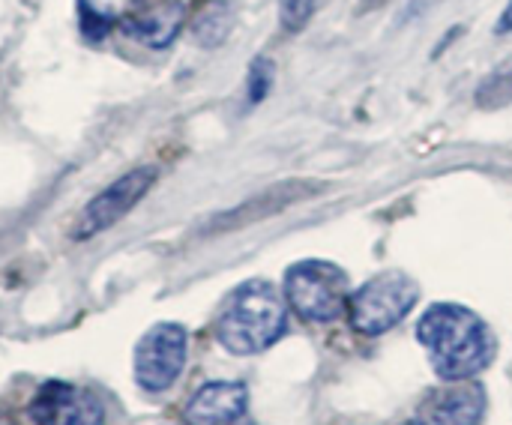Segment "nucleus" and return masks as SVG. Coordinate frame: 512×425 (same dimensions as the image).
<instances>
[{
  "instance_id": "obj_13",
  "label": "nucleus",
  "mask_w": 512,
  "mask_h": 425,
  "mask_svg": "<svg viewBox=\"0 0 512 425\" xmlns=\"http://www.w3.org/2000/svg\"><path fill=\"white\" fill-rule=\"evenodd\" d=\"M105 423V414H102V405L90 396V393H78L66 402V408L57 414V420L51 425H102Z\"/></svg>"
},
{
  "instance_id": "obj_15",
  "label": "nucleus",
  "mask_w": 512,
  "mask_h": 425,
  "mask_svg": "<svg viewBox=\"0 0 512 425\" xmlns=\"http://www.w3.org/2000/svg\"><path fill=\"white\" fill-rule=\"evenodd\" d=\"M315 6H318V0H282L279 18H282V24H285L288 30H300V27L312 18Z\"/></svg>"
},
{
  "instance_id": "obj_1",
  "label": "nucleus",
  "mask_w": 512,
  "mask_h": 425,
  "mask_svg": "<svg viewBox=\"0 0 512 425\" xmlns=\"http://www.w3.org/2000/svg\"><path fill=\"white\" fill-rule=\"evenodd\" d=\"M417 342L426 348L432 369L444 381H468L495 357V336L489 324L456 303L429 306L417 324Z\"/></svg>"
},
{
  "instance_id": "obj_8",
  "label": "nucleus",
  "mask_w": 512,
  "mask_h": 425,
  "mask_svg": "<svg viewBox=\"0 0 512 425\" xmlns=\"http://www.w3.org/2000/svg\"><path fill=\"white\" fill-rule=\"evenodd\" d=\"M183 18V0H132L120 18V27L147 48H165L180 33Z\"/></svg>"
},
{
  "instance_id": "obj_7",
  "label": "nucleus",
  "mask_w": 512,
  "mask_h": 425,
  "mask_svg": "<svg viewBox=\"0 0 512 425\" xmlns=\"http://www.w3.org/2000/svg\"><path fill=\"white\" fill-rule=\"evenodd\" d=\"M486 390L477 381H450L429 393L417 408V425H480L486 414Z\"/></svg>"
},
{
  "instance_id": "obj_2",
  "label": "nucleus",
  "mask_w": 512,
  "mask_h": 425,
  "mask_svg": "<svg viewBox=\"0 0 512 425\" xmlns=\"http://www.w3.org/2000/svg\"><path fill=\"white\" fill-rule=\"evenodd\" d=\"M285 333V303L279 291L264 282L252 279L234 288L216 318V339L225 351L237 357L261 354L279 342Z\"/></svg>"
},
{
  "instance_id": "obj_4",
  "label": "nucleus",
  "mask_w": 512,
  "mask_h": 425,
  "mask_svg": "<svg viewBox=\"0 0 512 425\" xmlns=\"http://www.w3.org/2000/svg\"><path fill=\"white\" fill-rule=\"evenodd\" d=\"M348 273L330 261H300L285 273L288 306L315 324H330L348 312Z\"/></svg>"
},
{
  "instance_id": "obj_12",
  "label": "nucleus",
  "mask_w": 512,
  "mask_h": 425,
  "mask_svg": "<svg viewBox=\"0 0 512 425\" xmlns=\"http://www.w3.org/2000/svg\"><path fill=\"white\" fill-rule=\"evenodd\" d=\"M512 102V57L498 63L477 87L480 108H504Z\"/></svg>"
},
{
  "instance_id": "obj_6",
  "label": "nucleus",
  "mask_w": 512,
  "mask_h": 425,
  "mask_svg": "<svg viewBox=\"0 0 512 425\" xmlns=\"http://www.w3.org/2000/svg\"><path fill=\"white\" fill-rule=\"evenodd\" d=\"M156 183V168L144 165V168H132L126 171L120 180H114L111 186H105L93 201L84 204V210L75 219L72 228V240H90L102 231H108L111 225H117Z\"/></svg>"
},
{
  "instance_id": "obj_11",
  "label": "nucleus",
  "mask_w": 512,
  "mask_h": 425,
  "mask_svg": "<svg viewBox=\"0 0 512 425\" xmlns=\"http://www.w3.org/2000/svg\"><path fill=\"white\" fill-rule=\"evenodd\" d=\"M75 396V387L72 384H60V381H48L39 387V393L33 396L30 402V420L36 425H51L57 420V414L66 408V402Z\"/></svg>"
},
{
  "instance_id": "obj_3",
  "label": "nucleus",
  "mask_w": 512,
  "mask_h": 425,
  "mask_svg": "<svg viewBox=\"0 0 512 425\" xmlns=\"http://www.w3.org/2000/svg\"><path fill=\"white\" fill-rule=\"evenodd\" d=\"M420 300V285L402 270H384L366 285L351 291L348 318L363 336H381L393 330Z\"/></svg>"
},
{
  "instance_id": "obj_10",
  "label": "nucleus",
  "mask_w": 512,
  "mask_h": 425,
  "mask_svg": "<svg viewBox=\"0 0 512 425\" xmlns=\"http://www.w3.org/2000/svg\"><path fill=\"white\" fill-rule=\"evenodd\" d=\"M231 24H234V6L228 0H210L195 18L192 33L204 48H216L231 33Z\"/></svg>"
},
{
  "instance_id": "obj_5",
  "label": "nucleus",
  "mask_w": 512,
  "mask_h": 425,
  "mask_svg": "<svg viewBox=\"0 0 512 425\" xmlns=\"http://www.w3.org/2000/svg\"><path fill=\"white\" fill-rule=\"evenodd\" d=\"M186 366V330L180 324H156L135 345V384L144 393H165Z\"/></svg>"
},
{
  "instance_id": "obj_14",
  "label": "nucleus",
  "mask_w": 512,
  "mask_h": 425,
  "mask_svg": "<svg viewBox=\"0 0 512 425\" xmlns=\"http://www.w3.org/2000/svg\"><path fill=\"white\" fill-rule=\"evenodd\" d=\"M273 63L267 57H258L252 66H249V78H246V99L249 105H258L267 99L270 87H273Z\"/></svg>"
},
{
  "instance_id": "obj_16",
  "label": "nucleus",
  "mask_w": 512,
  "mask_h": 425,
  "mask_svg": "<svg viewBox=\"0 0 512 425\" xmlns=\"http://www.w3.org/2000/svg\"><path fill=\"white\" fill-rule=\"evenodd\" d=\"M411 425H417V423H411Z\"/></svg>"
},
{
  "instance_id": "obj_9",
  "label": "nucleus",
  "mask_w": 512,
  "mask_h": 425,
  "mask_svg": "<svg viewBox=\"0 0 512 425\" xmlns=\"http://www.w3.org/2000/svg\"><path fill=\"white\" fill-rule=\"evenodd\" d=\"M249 408V390L237 381L204 384L183 411L186 425H234Z\"/></svg>"
}]
</instances>
